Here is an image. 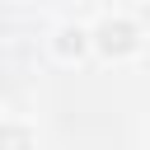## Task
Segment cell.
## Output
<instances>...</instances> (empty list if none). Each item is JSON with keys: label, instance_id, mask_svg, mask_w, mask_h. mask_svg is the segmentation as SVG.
I'll return each mask as SVG.
<instances>
[{"label": "cell", "instance_id": "cell-1", "mask_svg": "<svg viewBox=\"0 0 150 150\" xmlns=\"http://www.w3.org/2000/svg\"><path fill=\"white\" fill-rule=\"evenodd\" d=\"M89 38H94V47H98L103 56H127V52H136V42H141V33H136L131 19H103Z\"/></svg>", "mask_w": 150, "mask_h": 150}, {"label": "cell", "instance_id": "cell-3", "mask_svg": "<svg viewBox=\"0 0 150 150\" xmlns=\"http://www.w3.org/2000/svg\"><path fill=\"white\" fill-rule=\"evenodd\" d=\"M84 38H89V33H80V28H61V42H56L61 56H70V52L80 56V52H84Z\"/></svg>", "mask_w": 150, "mask_h": 150}, {"label": "cell", "instance_id": "cell-2", "mask_svg": "<svg viewBox=\"0 0 150 150\" xmlns=\"http://www.w3.org/2000/svg\"><path fill=\"white\" fill-rule=\"evenodd\" d=\"M0 150H33V131L28 127H0Z\"/></svg>", "mask_w": 150, "mask_h": 150}]
</instances>
